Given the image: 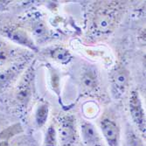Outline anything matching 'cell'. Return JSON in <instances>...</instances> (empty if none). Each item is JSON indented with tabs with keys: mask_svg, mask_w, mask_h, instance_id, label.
Instances as JSON below:
<instances>
[{
	"mask_svg": "<svg viewBox=\"0 0 146 146\" xmlns=\"http://www.w3.org/2000/svg\"><path fill=\"white\" fill-rule=\"evenodd\" d=\"M58 140L61 146H74L77 141L75 120L73 116H64L59 121Z\"/></svg>",
	"mask_w": 146,
	"mask_h": 146,
	"instance_id": "obj_1",
	"label": "cell"
},
{
	"mask_svg": "<svg viewBox=\"0 0 146 146\" xmlns=\"http://www.w3.org/2000/svg\"><path fill=\"white\" fill-rule=\"evenodd\" d=\"M129 110L136 126L142 134L145 135V112L138 92L132 91L129 100Z\"/></svg>",
	"mask_w": 146,
	"mask_h": 146,
	"instance_id": "obj_2",
	"label": "cell"
},
{
	"mask_svg": "<svg viewBox=\"0 0 146 146\" xmlns=\"http://www.w3.org/2000/svg\"><path fill=\"white\" fill-rule=\"evenodd\" d=\"M116 22V12L113 9H100L95 15L94 27L102 33H107L113 29Z\"/></svg>",
	"mask_w": 146,
	"mask_h": 146,
	"instance_id": "obj_3",
	"label": "cell"
},
{
	"mask_svg": "<svg viewBox=\"0 0 146 146\" xmlns=\"http://www.w3.org/2000/svg\"><path fill=\"white\" fill-rule=\"evenodd\" d=\"M110 78L112 92L115 97L117 98L122 96L128 88L129 80V71L124 67L118 66L112 71Z\"/></svg>",
	"mask_w": 146,
	"mask_h": 146,
	"instance_id": "obj_4",
	"label": "cell"
},
{
	"mask_svg": "<svg viewBox=\"0 0 146 146\" xmlns=\"http://www.w3.org/2000/svg\"><path fill=\"white\" fill-rule=\"evenodd\" d=\"M5 35L10 39V40L15 44H18L19 46H25L32 51L37 52L38 47L35 45L33 39L31 38V36L25 32L24 29L19 27H7L4 30Z\"/></svg>",
	"mask_w": 146,
	"mask_h": 146,
	"instance_id": "obj_5",
	"label": "cell"
},
{
	"mask_svg": "<svg viewBox=\"0 0 146 146\" xmlns=\"http://www.w3.org/2000/svg\"><path fill=\"white\" fill-rule=\"evenodd\" d=\"M100 128L107 146H120V129L114 121L105 118L102 120Z\"/></svg>",
	"mask_w": 146,
	"mask_h": 146,
	"instance_id": "obj_6",
	"label": "cell"
},
{
	"mask_svg": "<svg viewBox=\"0 0 146 146\" xmlns=\"http://www.w3.org/2000/svg\"><path fill=\"white\" fill-rule=\"evenodd\" d=\"M81 133L83 143L87 146H102V140L94 124L84 122L81 125Z\"/></svg>",
	"mask_w": 146,
	"mask_h": 146,
	"instance_id": "obj_7",
	"label": "cell"
},
{
	"mask_svg": "<svg viewBox=\"0 0 146 146\" xmlns=\"http://www.w3.org/2000/svg\"><path fill=\"white\" fill-rule=\"evenodd\" d=\"M31 79V71H29L21 80L16 91V99L22 106H27L32 98Z\"/></svg>",
	"mask_w": 146,
	"mask_h": 146,
	"instance_id": "obj_8",
	"label": "cell"
},
{
	"mask_svg": "<svg viewBox=\"0 0 146 146\" xmlns=\"http://www.w3.org/2000/svg\"><path fill=\"white\" fill-rule=\"evenodd\" d=\"M23 63H14L0 70V88H8L23 69Z\"/></svg>",
	"mask_w": 146,
	"mask_h": 146,
	"instance_id": "obj_9",
	"label": "cell"
},
{
	"mask_svg": "<svg viewBox=\"0 0 146 146\" xmlns=\"http://www.w3.org/2000/svg\"><path fill=\"white\" fill-rule=\"evenodd\" d=\"M15 57V50L5 43L0 42V68L8 66Z\"/></svg>",
	"mask_w": 146,
	"mask_h": 146,
	"instance_id": "obj_10",
	"label": "cell"
},
{
	"mask_svg": "<svg viewBox=\"0 0 146 146\" xmlns=\"http://www.w3.org/2000/svg\"><path fill=\"white\" fill-rule=\"evenodd\" d=\"M48 115H49L48 104L47 103H41L40 105H38V107L36 110L35 117H34L36 126L38 128L43 127L47 122Z\"/></svg>",
	"mask_w": 146,
	"mask_h": 146,
	"instance_id": "obj_11",
	"label": "cell"
},
{
	"mask_svg": "<svg viewBox=\"0 0 146 146\" xmlns=\"http://www.w3.org/2000/svg\"><path fill=\"white\" fill-rule=\"evenodd\" d=\"M52 58L61 64H68L72 60V55L67 49L63 47H57L51 52Z\"/></svg>",
	"mask_w": 146,
	"mask_h": 146,
	"instance_id": "obj_12",
	"label": "cell"
},
{
	"mask_svg": "<svg viewBox=\"0 0 146 146\" xmlns=\"http://www.w3.org/2000/svg\"><path fill=\"white\" fill-rule=\"evenodd\" d=\"M45 146H58V135L54 126L50 125L46 132L44 138Z\"/></svg>",
	"mask_w": 146,
	"mask_h": 146,
	"instance_id": "obj_13",
	"label": "cell"
},
{
	"mask_svg": "<svg viewBox=\"0 0 146 146\" xmlns=\"http://www.w3.org/2000/svg\"><path fill=\"white\" fill-rule=\"evenodd\" d=\"M82 83L85 88L88 90H92L96 87L97 79L96 75L93 71L86 72L82 77Z\"/></svg>",
	"mask_w": 146,
	"mask_h": 146,
	"instance_id": "obj_14",
	"label": "cell"
},
{
	"mask_svg": "<svg viewBox=\"0 0 146 146\" xmlns=\"http://www.w3.org/2000/svg\"><path fill=\"white\" fill-rule=\"evenodd\" d=\"M126 146H144V144L135 131L129 129L126 133Z\"/></svg>",
	"mask_w": 146,
	"mask_h": 146,
	"instance_id": "obj_15",
	"label": "cell"
},
{
	"mask_svg": "<svg viewBox=\"0 0 146 146\" xmlns=\"http://www.w3.org/2000/svg\"><path fill=\"white\" fill-rule=\"evenodd\" d=\"M33 34L37 37H41L46 34V27L42 22H38L33 25Z\"/></svg>",
	"mask_w": 146,
	"mask_h": 146,
	"instance_id": "obj_16",
	"label": "cell"
},
{
	"mask_svg": "<svg viewBox=\"0 0 146 146\" xmlns=\"http://www.w3.org/2000/svg\"><path fill=\"white\" fill-rule=\"evenodd\" d=\"M0 146H9V142L6 140H0Z\"/></svg>",
	"mask_w": 146,
	"mask_h": 146,
	"instance_id": "obj_17",
	"label": "cell"
}]
</instances>
